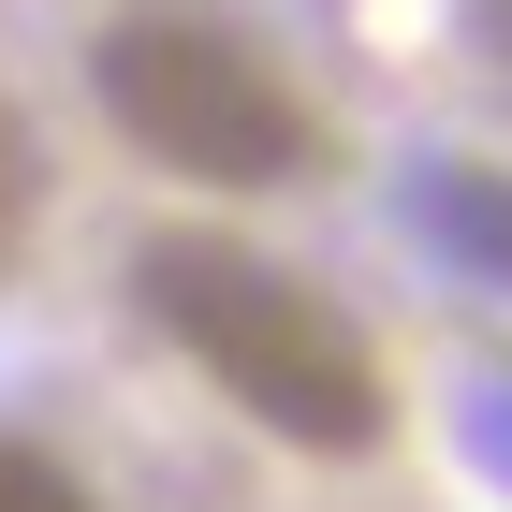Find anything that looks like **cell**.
<instances>
[{
  "label": "cell",
  "mask_w": 512,
  "mask_h": 512,
  "mask_svg": "<svg viewBox=\"0 0 512 512\" xmlns=\"http://www.w3.org/2000/svg\"><path fill=\"white\" fill-rule=\"evenodd\" d=\"M132 293H147V322L235 395L264 439H293V454H381L395 395H381V366H366V337L322 308L293 264H264V249H235V235H147Z\"/></svg>",
  "instance_id": "6da1fadb"
},
{
  "label": "cell",
  "mask_w": 512,
  "mask_h": 512,
  "mask_svg": "<svg viewBox=\"0 0 512 512\" xmlns=\"http://www.w3.org/2000/svg\"><path fill=\"white\" fill-rule=\"evenodd\" d=\"M0 512H88V483L44 454V439H0Z\"/></svg>",
  "instance_id": "5b68a950"
},
{
  "label": "cell",
  "mask_w": 512,
  "mask_h": 512,
  "mask_svg": "<svg viewBox=\"0 0 512 512\" xmlns=\"http://www.w3.org/2000/svg\"><path fill=\"white\" fill-rule=\"evenodd\" d=\"M88 88H103V118L132 132V147L161 161V176H191V191H278V176H308V103H293V74H278L249 30H220V15H118L103 30V59H88Z\"/></svg>",
  "instance_id": "7a4b0ae2"
},
{
  "label": "cell",
  "mask_w": 512,
  "mask_h": 512,
  "mask_svg": "<svg viewBox=\"0 0 512 512\" xmlns=\"http://www.w3.org/2000/svg\"><path fill=\"white\" fill-rule=\"evenodd\" d=\"M498 44H512V15H498Z\"/></svg>",
  "instance_id": "8992f818"
},
{
  "label": "cell",
  "mask_w": 512,
  "mask_h": 512,
  "mask_svg": "<svg viewBox=\"0 0 512 512\" xmlns=\"http://www.w3.org/2000/svg\"><path fill=\"white\" fill-rule=\"evenodd\" d=\"M30 220H44V147H30V118L0 103V264L30 249Z\"/></svg>",
  "instance_id": "277c9868"
},
{
  "label": "cell",
  "mask_w": 512,
  "mask_h": 512,
  "mask_svg": "<svg viewBox=\"0 0 512 512\" xmlns=\"http://www.w3.org/2000/svg\"><path fill=\"white\" fill-rule=\"evenodd\" d=\"M410 220H425L454 264L512 278V176H483V161H425V176H410Z\"/></svg>",
  "instance_id": "3957f363"
}]
</instances>
